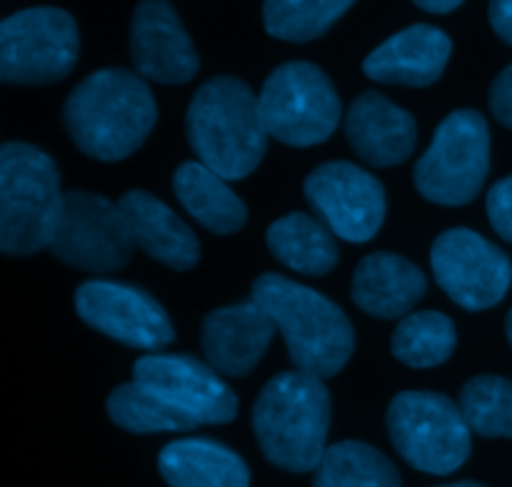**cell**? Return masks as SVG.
<instances>
[{
	"label": "cell",
	"instance_id": "cell-1",
	"mask_svg": "<svg viewBox=\"0 0 512 487\" xmlns=\"http://www.w3.org/2000/svg\"><path fill=\"white\" fill-rule=\"evenodd\" d=\"M158 105L145 78L103 68L80 80L63 105V125L75 148L100 163H118L148 140Z\"/></svg>",
	"mask_w": 512,
	"mask_h": 487
},
{
	"label": "cell",
	"instance_id": "cell-2",
	"mask_svg": "<svg viewBox=\"0 0 512 487\" xmlns=\"http://www.w3.org/2000/svg\"><path fill=\"white\" fill-rule=\"evenodd\" d=\"M185 135L198 163L223 180H243L263 163L268 130L258 95L235 75H215L193 93Z\"/></svg>",
	"mask_w": 512,
	"mask_h": 487
},
{
	"label": "cell",
	"instance_id": "cell-3",
	"mask_svg": "<svg viewBox=\"0 0 512 487\" xmlns=\"http://www.w3.org/2000/svg\"><path fill=\"white\" fill-rule=\"evenodd\" d=\"M250 300L273 318L300 373L333 378L355 350V330L338 303L278 273H263Z\"/></svg>",
	"mask_w": 512,
	"mask_h": 487
},
{
	"label": "cell",
	"instance_id": "cell-4",
	"mask_svg": "<svg viewBox=\"0 0 512 487\" xmlns=\"http://www.w3.org/2000/svg\"><path fill=\"white\" fill-rule=\"evenodd\" d=\"M330 390L315 375L285 370L270 378L253 405V430L275 468L315 473L325 458L330 430Z\"/></svg>",
	"mask_w": 512,
	"mask_h": 487
},
{
	"label": "cell",
	"instance_id": "cell-5",
	"mask_svg": "<svg viewBox=\"0 0 512 487\" xmlns=\"http://www.w3.org/2000/svg\"><path fill=\"white\" fill-rule=\"evenodd\" d=\"M60 170L48 153L30 143L0 148V250L28 258L50 248L63 218Z\"/></svg>",
	"mask_w": 512,
	"mask_h": 487
},
{
	"label": "cell",
	"instance_id": "cell-6",
	"mask_svg": "<svg viewBox=\"0 0 512 487\" xmlns=\"http://www.w3.org/2000/svg\"><path fill=\"white\" fill-rule=\"evenodd\" d=\"M388 435L410 468L428 475H450L465 465L473 450V430L463 410L448 395L405 390L388 405Z\"/></svg>",
	"mask_w": 512,
	"mask_h": 487
},
{
	"label": "cell",
	"instance_id": "cell-7",
	"mask_svg": "<svg viewBox=\"0 0 512 487\" xmlns=\"http://www.w3.org/2000/svg\"><path fill=\"white\" fill-rule=\"evenodd\" d=\"M258 105L270 138L290 148L325 143L343 115L333 80L325 70L305 60L278 65L263 83Z\"/></svg>",
	"mask_w": 512,
	"mask_h": 487
},
{
	"label": "cell",
	"instance_id": "cell-8",
	"mask_svg": "<svg viewBox=\"0 0 512 487\" xmlns=\"http://www.w3.org/2000/svg\"><path fill=\"white\" fill-rule=\"evenodd\" d=\"M490 170V128L478 110H453L415 163V188L430 203L460 208L478 198Z\"/></svg>",
	"mask_w": 512,
	"mask_h": 487
},
{
	"label": "cell",
	"instance_id": "cell-9",
	"mask_svg": "<svg viewBox=\"0 0 512 487\" xmlns=\"http://www.w3.org/2000/svg\"><path fill=\"white\" fill-rule=\"evenodd\" d=\"M80 55V30L60 8H25L0 23V80L48 85L68 78Z\"/></svg>",
	"mask_w": 512,
	"mask_h": 487
},
{
	"label": "cell",
	"instance_id": "cell-10",
	"mask_svg": "<svg viewBox=\"0 0 512 487\" xmlns=\"http://www.w3.org/2000/svg\"><path fill=\"white\" fill-rule=\"evenodd\" d=\"M55 260L85 273H115L130 263L135 250L128 220L105 195L65 193L63 218L50 243Z\"/></svg>",
	"mask_w": 512,
	"mask_h": 487
},
{
	"label": "cell",
	"instance_id": "cell-11",
	"mask_svg": "<svg viewBox=\"0 0 512 487\" xmlns=\"http://www.w3.org/2000/svg\"><path fill=\"white\" fill-rule=\"evenodd\" d=\"M430 265L445 295L470 313L495 308L512 285L508 255L470 228L440 233L430 250Z\"/></svg>",
	"mask_w": 512,
	"mask_h": 487
},
{
	"label": "cell",
	"instance_id": "cell-12",
	"mask_svg": "<svg viewBox=\"0 0 512 487\" xmlns=\"http://www.w3.org/2000/svg\"><path fill=\"white\" fill-rule=\"evenodd\" d=\"M305 200L340 240L368 243L385 223V188L373 173L348 160L318 165L305 178Z\"/></svg>",
	"mask_w": 512,
	"mask_h": 487
},
{
	"label": "cell",
	"instance_id": "cell-13",
	"mask_svg": "<svg viewBox=\"0 0 512 487\" xmlns=\"http://www.w3.org/2000/svg\"><path fill=\"white\" fill-rule=\"evenodd\" d=\"M75 313L85 325L125 348L160 353L175 340V328L163 305L128 283L85 280L75 290Z\"/></svg>",
	"mask_w": 512,
	"mask_h": 487
},
{
	"label": "cell",
	"instance_id": "cell-14",
	"mask_svg": "<svg viewBox=\"0 0 512 487\" xmlns=\"http://www.w3.org/2000/svg\"><path fill=\"white\" fill-rule=\"evenodd\" d=\"M133 383L168 400L200 425L233 423L238 395L210 365L190 355H143L133 365Z\"/></svg>",
	"mask_w": 512,
	"mask_h": 487
},
{
	"label": "cell",
	"instance_id": "cell-15",
	"mask_svg": "<svg viewBox=\"0 0 512 487\" xmlns=\"http://www.w3.org/2000/svg\"><path fill=\"white\" fill-rule=\"evenodd\" d=\"M130 60L140 78L160 85H183L198 75L200 55L175 8L165 0H145L130 23Z\"/></svg>",
	"mask_w": 512,
	"mask_h": 487
},
{
	"label": "cell",
	"instance_id": "cell-16",
	"mask_svg": "<svg viewBox=\"0 0 512 487\" xmlns=\"http://www.w3.org/2000/svg\"><path fill=\"white\" fill-rule=\"evenodd\" d=\"M275 323L255 300L210 310L200 325V345L210 368L230 378L255 370L275 335Z\"/></svg>",
	"mask_w": 512,
	"mask_h": 487
},
{
	"label": "cell",
	"instance_id": "cell-17",
	"mask_svg": "<svg viewBox=\"0 0 512 487\" xmlns=\"http://www.w3.org/2000/svg\"><path fill=\"white\" fill-rule=\"evenodd\" d=\"M345 135L355 153L375 168H393L413 155L418 143V123L405 108L365 90L350 103L345 115Z\"/></svg>",
	"mask_w": 512,
	"mask_h": 487
},
{
	"label": "cell",
	"instance_id": "cell-18",
	"mask_svg": "<svg viewBox=\"0 0 512 487\" xmlns=\"http://www.w3.org/2000/svg\"><path fill=\"white\" fill-rule=\"evenodd\" d=\"M453 40L435 25H410L390 35L363 60V73L375 83L428 88L445 73Z\"/></svg>",
	"mask_w": 512,
	"mask_h": 487
},
{
	"label": "cell",
	"instance_id": "cell-19",
	"mask_svg": "<svg viewBox=\"0 0 512 487\" xmlns=\"http://www.w3.org/2000/svg\"><path fill=\"white\" fill-rule=\"evenodd\" d=\"M120 213L128 220L135 248L143 250L155 263L170 270H190L200 260V240L180 215L148 190H128L118 200Z\"/></svg>",
	"mask_w": 512,
	"mask_h": 487
},
{
	"label": "cell",
	"instance_id": "cell-20",
	"mask_svg": "<svg viewBox=\"0 0 512 487\" xmlns=\"http://www.w3.org/2000/svg\"><path fill=\"white\" fill-rule=\"evenodd\" d=\"M428 293L423 270L395 253L365 255L353 275V300L373 318H408Z\"/></svg>",
	"mask_w": 512,
	"mask_h": 487
},
{
	"label": "cell",
	"instance_id": "cell-21",
	"mask_svg": "<svg viewBox=\"0 0 512 487\" xmlns=\"http://www.w3.org/2000/svg\"><path fill=\"white\" fill-rule=\"evenodd\" d=\"M170 487H250V470L235 450L210 438H180L158 455Z\"/></svg>",
	"mask_w": 512,
	"mask_h": 487
},
{
	"label": "cell",
	"instance_id": "cell-22",
	"mask_svg": "<svg viewBox=\"0 0 512 487\" xmlns=\"http://www.w3.org/2000/svg\"><path fill=\"white\" fill-rule=\"evenodd\" d=\"M173 190L188 215L213 235H233L248 223V208L240 195L198 160H188L175 170Z\"/></svg>",
	"mask_w": 512,
	"mask_h": 487
},
{
	"label": "cell",
	"instance_id": "cell-23",
	"mask_svg": "<svg viewBox=\"0 0 512 487\" xmlns=\"http://www.w3.org/2000/svg\"><path fill=\"white\" fill-rule=\"evenodd\" d=\"M265 243L280 265L310 278L328 275L340 260L335 235L325 223L305 213H290L275 220L265 233Z\"/></svg>",
	"mask_w": 512,
	"mask_h": 487
},
{
	"label": "cell",
	"instance_id": "cell-24",
	"mask_svg": "<svg viewBox=\"0 0 512 487\" xmlns=\"http://www.w3.org/2000/svg\"><path fill=\"white\" fill-rule=\"evenodd\" d=\"M313 487H403L400 473L380 450L360 440H343L325 450Z\"/></svg>",
	"mask_w": 512,
	"mask_h": 487
},
{
	"label": "cell",
	"instance_id": "cell-25",
	"mask_svg": "<svg viewBox=\"0 0 512 487\" xmlns=\"http://www.w3.org/2000/svg\"><path fill=\"white\" fill-rule=\"evenodd\" d=\"M458 345V330L445 313L420 310L403 318L395 328L390 350L395 360L415 370L438 368L448 363Z\"/></svg>",
	"mask_w": 512,
	"mask_h": 487
},
{
	"label": "cell",
	"instance_id": "cell-26",
	"mask_svg": "<svg viewBox=\"0 0 512 487\" xmlns=\"http://www.w3.org/2000/svg\"><path fill=\"white\" fill-rule=\"evenodd\" d=\"M108 415L120 430H128L133 435L190 433L200 428V423L180 413L160 395L140 388L138 383H123L110 393Z\"/></svg>",
	"mask_w": 512,
	"mask_h": 487
},
{
	"label": "cell",
	"instance_id": "cell-27",
	"mask_svg": "<svg viewBox=\"0 0 512 487\" xmlns=\"http://www.w3.org/2000/svg\"><path fill=\"white\" fill-rule=\"evenodd\" d=\"M350 8V0H268L263 25L273 38L308 43L328 33Z\"/></svg>",
	"mask_w": 512,
	"mask_h": 487
},
{
	"label": "cell",
	"instance_id": "cell-28",
	"mask_svg": "<svg viewBox=\"0 0 512 487\" xmlns=\"http://www.w3.org/2000/svg\"><path fill=\"white\" fill-rule=\"evenodd\" d=\"M458 405L475 435L512 440V380L475 375L460 390Z\"/></svg>",
	"mask_w": 512,
	"mask_h": 487
},
{
	"label": "cell",
	"instance_id": "cell-29",
	"mask_svg": "<svg viewBox=\"0 0 512 487\" xmlns=\"http://www.w3.org/2000/svg\"><path fill=\"white\" fill-rule=\"evenodd\" d=\"M488 218L495 233L512 243V175L498 180L488 193Z\"/></svg>",
	"mask_w": 512,
	"mask_h": 487
},
{
	"label": "cell",
	"instance_id": "cell-30",
	"mask_svg": "<svg viewBox=\"0 0 512 487\" xmlns=\"http://www.w3.org/2000/svg\"><path fill=\"white\" fill-rule=\"evenodd\" d=\"M488 103H490V113L495 115V120L512 130V63L493 80Z\"/></svg>",
	"mask_w": 512,
	"mask_h": 487
},
{
	"label": "cell",
	"instance_id": "cell-31",
	"mask_svg": "<svg viewBox=\"0 0 512 487\" xmlns=\"http://www.w3.org/2000/svg\"><path fill=\"white\" fill-rule=\"evenodd\" d=\"M490 25L503 43L512 45V0H495L488 8Z\"/></svg>",
	"mask_w": 512,
	"mask_h": 487
},
{
	"label": "cell",
	"instance_id": "cell-32",
	"mask_svg": "<svg viewBox=\"0 0 512 487\" xmlns=\"http://www.w3.org/2000/svg\"><path fill=\"white\" fill-rule=\"evenodd\" d=\"M420 10H428V13H435V15H445V13H453V10H458L460 0H418Z\"/></svg>",
	"mask_w": 512,
	"mask_h": 487
},
{
	"label": "cell",
	"instance_id": "cell-33",
	"mask_svg": "<svg viewBox=\"0 0 512 487\" xmlns=\"http://www.w3.org/2000/svg\"><path fill=\"white\" fill-rule=\"evenodd\" d=\"M440 487H485V485L473 483V480H460V483H453V485H440Z\"/></svg>",
	"mask_w": 512,
	"mask_h": 487
},
{
	"label": "cell",
	"instance_id": "cell-34",
	"mask_svg": "<svg viewBox=\"0 0 512 487\" xmlns=\"http://www.w3.org/2000/svg\"><path fill=\"white\" fill-rule=\"evenodd\" d=\"M505 333H508L510 348H512V310H510V313H508V320H505Z\"/></svg>",
	"mask_w": 512,
	"mask_h": 487
}]
</instances>
